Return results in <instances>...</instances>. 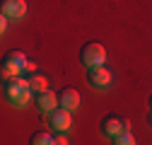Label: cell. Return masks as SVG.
<instances>
[{
	"label": "cell",
	"instance_id": "14",
	"mask_svg": "<svg viewBox=\"0 0 152 145\" xmlns=\"http://www.w3.org/2000/svg\"><path fill=\"white\" fill-rule=\"evenodd\" d=\"M0 31H3V34L7 31V17L5 15H0Z\"/></svg>",
	"mask_w": 152,
	"mask_h": 145
},
{
	"label": "cell",
	"instance_id": "12",
	"mask_svg": "<svg viewBox=\"0 0 152 145\" xmlns=\"http://www.w3.org/2000/svg\"><path fill=\"white\" fill-rule=\"evenodd\" d=\"M113 145H138V143H135V135H133L130 131H123L121 135L113 138Z\"/></svg>",
	"mask_w": 152,
	"mask_h": 145
},
{
	"label": "cell",
	"instance_id": "13",
	"mask_svg": "<svg viewBox=\"0 0 152 145\" xmlns=\"http://www.w3.org/2000/svg\"><path fill=\"white\" fill-rule=\"evenodd\" d=\"M53 145H70L68 133H56V135H53Z\"/></svg>",
	"mask_w": 152,
	"mask_h": 145
},
{
	"label": "cell",
	"instance_id": "6",
	"mask_svg": "<svg viewBox=\"0 0 152 145\" xmlns=\"http://www.w3.org/2000/svg\"><path fill=\"white\" fill-rule=\"evenodd\" d=\"M0 12H3L7 20H20L27 15V3L24 0H3L0 3Z\"/></svg>",
	"mask_w": 152,
	"mask_h": 145
},
{
	"label": "cell",
	"instance_id": "11",
	"mask_svg": "<svg viewBox=\"0 0 152 145\" xmlns=\"http://www.w3.org/2000/svg\"><path fill=\"white\" fill-rule=\"evenodd\" d=\"M29 85H31V89H34V92H44V89H48L46 78H44V75H36V72L29 78Z\"/></svg>",
	"mask_w": 152,
	"mask_h": 145
},
{
	"label": "cell",
	"instance_id": "3",
	"mask_svg": "<svg viewBox=\"0 0 152 145\" xmlns=\"http://www.w3.org/2000/svg\"><path fill=\"white\" fill-rule=\"evenodd\" d=\"M48 126H51L56 133H68V131H70V126H72V114L68 111V109L58 106L56 111L48 114Z\"/></svg>",
	"mask_w": 152,
	"mask_h": 145
},
{
	"label": "cell",
	"instance_id": "1",
	"mask_svg": "<svg viewBox=\"0 0 152 145\" xmlns=\"http://www.w3.org/2000/svg\"><path fill=\"white\" fill-rule=\"evenodd\" d=\"M31 92H34V89H31L29 80H24L22 75L5 80V99H7L12 106H24V104L31 99Z\"/></svg>",
	"mask_w": 152,
	"mask_h": 145
},
{
	"label": "cell",
	"instance_id": "5",
	"mask_svg": "<svg viewBox=\"0 0 152 145\" xmlns=\"http://www.w3.org/2000/svg\"><path fill=\"white\" fill-rule=\"evenodd\" d=\"M34 102H36V106H39V111H46V114L56 111V109L61 106L58 94H53V89H44V92H36Z\"/></svg>",
	"mask_w": 152,
	"mask_h": 145
},
{
	"label": "cell",
	"instance_id": "7",
	"mask_svg": "<svg viewBox=\"0 0 152 145\" xmlns=\"http://www.w3.org/2000/svg\"><path fill=\"white\" fill-rule=\"evenodd\" d=\"M123 131H126V128H123V119L111 116V114L102 119V133H104L106 138H111V140H113L116 135H121Z\"/></svg>",
	"mask_w": 152,
	"mask_h": 145
},
{
	"label": "cell",
	"instance_id": "8",
	"mask_svg": "<svg viewBox=\"0 0 152 145\" xmlns=\"http://www.w3.org/2000/svg\"><path fill=\"white\" fill-rule=\"evenodd\" d=\"M58 102H61L63 109H68V111H75V109L80 106V92H77L75 87H65V89H61Z\"/></svg>",
	"mask_w": 152,
	"mask_h": 145
},
{
	"label": "cell",
	"instance_id": "15",
	"mask_svg": "<svg viewBox=\"0 0 152 145\" xmlns=\"http://www.w3.org/2000/svg\"><path fill=\"white\" fill-rule=\"evenodd\" d=\"M150 109H152V97H150Z\"/></svg>",
	"mask_w": 152,
	"mask_h": 145
},
{
	"label": "cell",
	"instance_id": "2",
	"mask_svg": "<svg viewBox=\"0 0 152 145\" xmlns=\"http://www.w3.org/2000/svg\"><path fill=\"white\" fill-rule=\"evenodd\" d=\"M80 61L87 65V68H97V65H104L106 63V48L97 41H89L82 46L80 51Z\"/></svg>",
	"mask_w": 152,
	"mask_h": 145
},
{
	"label": "cell",
	"instance_id": "9",
	"mask_svg": "<svg viewBox=\"0 0 152 145\" xmlns=\"http://www.w3.org/2000/svg\"><path fill=\"white\" fill-rule=\"evenodd\" d=\"M3 72H5V80L7 78H20L22 72H24V68H22V63L17 61L12 53H7L5 61H3Z\"/></svg>",
	"mask_w": 152,
	"mask_h": 145
},
{
	"label": "cell",
	"instance_id": "10",
	"mask_svg": "<svg viewBox=\"0 0 152 145\" xmlns=\"http://www.w3.org/2000/svg\"><path fill=\"white\" fill-rule=\"evenodd\" d=\"M29 145H53V135L46 131H39L29 138Z\"/></svg>",
	"mask_w": 152,
	"mask_h": 145
},
{
	"label": "cell",
	"instance_id": "4",
	"mask_svg": "<svg viewBox=\"0 0 152 145\" xmlns=\"http://www.w3.org/2000/svg\"><path fill=\"white\" fill-rule=\"evenodd\" d=\"M113 75H111V70L104 68V65H97V68H87V82L92 87H97V89H106L111 85Z\"/></svg>",
	"mask_w": 152,
	"mask_h": 145
}]
</instances>
